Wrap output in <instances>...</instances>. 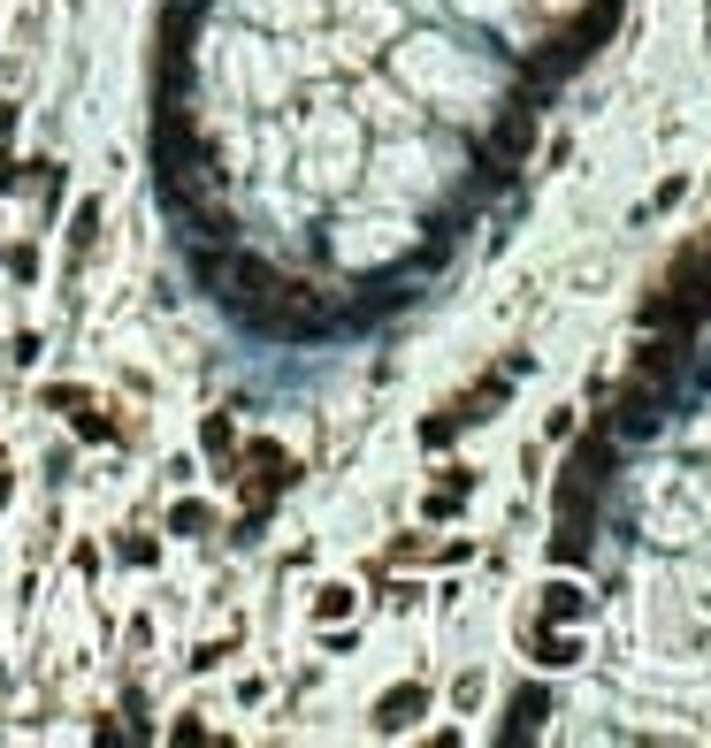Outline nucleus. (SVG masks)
Segmentation results:
<instances>
[{"instance_id": "obj_1", "label": "nucleus", "mask_w": 711, "mask_h": 748, "mask_svg": "<svg viewBox=\"0 0 711 748\" xmlns=\"http://www.w3.org/2000/svg\"><path fill=\"white\" fill-rule=\"evenodd\" d=\"M230 481H237V496H245V504L276 512V496H291V489H299V458L276 444V436H253V444H237V458H230Z\"/></svg>"}, {"instance_id": "obj_2", "label": "nucleus", "mask_w": 711, "mask_h": 748, "mask_svg": "<svg viewBox=\"0 0 711 748\" xmlns=\"http://www.w3.org/2000/svg\"><path fill=\"white\" fill-rule=\"evenodd\" d=\"M674 405H681V390L674 382H627V398H620V413H604L612 421V436L620 444H651V436H666L674 428Z\"/></svg>"}, {"instance_id": "obj_3", "label": "nucleus", "mask_w": 711, "mask_h": 748, "mask_svg": "<svg viewBox=\"0 0 711 748\" xmlns=\"http://www.w3.org/2000/svg\"><path fill=\"white\" fill-rule=\"evenodd\" d=\"M704 321H711V313L689 299V291H674V283H658L651 299L635 305V328H651V336H681V344H697Z\"/></svg>"}, {"instance_id": "obj_4", "label": "nucleus", "mask_w": 711, "mask_h": 748, "mask_svg": "<svg viewBox=\"0 0 711 748\" xmlns=\"http://www.w3.org/2000/svg\"><path fill=\"white\" fill-rule=\"evenodd\" d=\"M620 436H612V421H604V413H597V421H589V436H581V444H574V458H566V473H581V481H589V489H604V481H612V473H620Z\"/></svg>"}, {"instance_id": "obj_5", "label": "nucleus", "mask_w": 711, "mask_h": 748, "mask_svg": "<svg viewBox=\"0 0 711 748\" xmlns=\"http://www.w3.org/2000/svg\"><path fill=\"white\" fill-rule=\"evenodd\" d=\"M589 649H581V634L574 626H551V618H535L529 626V665L535 672H574Z\"/></svg>"}, {"instance_id": "obj_6", "label": "nucleus", "mask_w": 711, "mask_h": 748, "mask_svg": "<svg viewBox=\"0 0 711 748\" xmlns=\"http://www.w3.org/2000/svg\"><path fill=\"white\" fill-rule=\"evenodd\" d=\"M429 680H406V688H390V695H375V734H413L421 718H429Z\"/></svg>"}, {"instance_id": "obj_7", "label": "nucleus", "mask_w": 711, "mask_h": 748, "mask_svg": "<svg viewBox=\"0 0 711 748\" xmlns=\"http://www.w3.org/2000/svg\"><path fill=\"white\" fill-rule=\"evenodd\" d=\"M452 405L467 413V428H482V421H498V413L513 405V375H506V367H482V375H475V390H459Z\"/></svg>"}, {"instance_id": "obj_8", "label": "nucleus", "mask_w": 711, "mask_h": 748, "mask_svg": "<svg viewBox=\"0 0 711 748\" xmlns=\"http://www.w3.org/2000/svg\"><path fill=\"white\" fill-rule=\"evenodd\" d=\"M482 146L498 153V160H513V168H529V153H535V115L521 108V100H513V108L490 123V138H482Z\"/></svg>"}, {"instance_id": "obj_9", "label": "nucleus", "mask_w": 711, "mask_h": 748, "mask_svg": "<svg viewBox=\"0 0 711 748\" xmlns=\"http://www.w3.org/2000/svg\"><path fill=\"white\" fill-rule=\"evenodd\" d=\"M543 718H551V688H543V680H529V688L506 703V726H498V741H535V734H543Z\"/></svg>"}, {"instance_id": "obj_10", "label": "nucleus", "mask_w": 711, "mask_h": 748, "mask_svg": "<svg viewBox=\"0 0 711 748\" xmlns=\"http://www.w3.org/2000/svg\"><path fill=\"white\" fill-rule=\"evenodd\" d=\"M535 618H551V626H574V618H589V589H581V581H566V573H558V581H543V589H535Z\"/></svg>"}, {"instance_id": "obj_11", "label": "nucleus", "mask_w": 711, "mask_h": 748, "mask_svg": "<svg viewBox=\"0 0 711 748\" xmlns=\"http://www.w3.org/2000/svg\"><path fill=\"white\" fill-rule=\"evenodd\" d=\"M620 8H627V0H581V8L566 15V31H574V38H581V46L597 54V46H604V38L620 31Z\"/></svg>"}, {"instance_id": "obj_12", "label": "nucleus", "mask_w": 711, "mask_h": 748, "mask_svg": "<svg viewBox=\"0 0 711 748\" xmlns=\"http://www.w3.org/2000/svg\"><path fill=\"white\" fill-rule=\"evenodd\" d=\"M589 550H597V535H589L581 520H558V535H551V566L574 573V566H589Z\"/></svg>"}, {"instance_id": "obj_13", "label": "nucleus", "mask_w": 711, "mask_h": 748, "mask_svg": "<svg viewBox=\"0 0 711 748\" xmlns=\"http://www.w3.org/2000/svg\"><path fill=\"white\" fill-rule=\"evenodd\" d=\"M169 535H177V543L214 535V504H207V496H177V504H169Z\"/></svg>"}, {"instance_id": "obj_14", "label": "nucleus", "mask_w": 711, "mask_h": 748, "mask_svg": "<svg viewBox=\"0 0 711 748\" xmlns=\"http://www.w3.org/2000/svg\"><path fill=\"white\" fill-rule=\"evenodd\" d=\"M199 450L230 473V458H237V421H230V413H207V421H199Z\"/></svg>"}, {"instance_id": "obj_15", "label": "nucleus", "mask_w": 711, "mask_h": 748, "mask_svg": "<svg viewBox=\"0 0 711 748\" xmlns=\"http://www.w3.org/2000/svg\"><path fill=\"white\" fill-rule=\"evenodd\" d=\"M69 428H77L85 444H115V436H123V428H115V413H108V405H92V398H77V405H69Z\"/></svg>"}, {"instance_id": "obj_16", "label": "nucleus", "mask_w": 711, "mask_h": 748, "mask_svg": "<svg viewBox=\"0 0 711 748\" xmlns=\"http://www.w3.org/2000/svg\"><path fill=\"white\" fill-rule=\"evenodd\" d=\"M100 245V199H85L77 214H69V276H77V260Z\"/></svg>"}, {"instance_id": "obj_17", "label": "nucleus", "mask_w": 711, "mask_h": 748, "mask_svg": "<svg viewBox=\"0 0 711 748\" xmlns=\"http://www.w3.org/2000/svg\"><path fill=\"white\" fill-rule=\"evenodd\" d=\"M459 428H467V413H459V405H436V413L421 421V450H452Z\"/></svg>"}, {"instance_id": "obj_18", "label": "nucleus", "mask_w": 711, "mask_h": 748, "mask_svg": "<svg viewBox=\"0 0 711 748\" xmlns=\"http://www.w3.org/2000/svg\"><path fill=\"white\" fill-rule=\"evenodd\" d=\"M467 512V489H452V481H436L429 496H421V520H436V527H452Z\"/></svg>"}, {"instance_id": "obj_19", "label": "nucleus", "mask_w": 711, "mask_h": 748, "mask_svg": "<svg viewBox=\"0 0 711 748\" xmlns=\"http://www.w3.org/2000/svg\"><path fill=\"white\" fill-rule=\"evenodd\" d=\"M353 589H345V581H322V589H314V618H322V626H330V618H353Z\"/></svg>"}, {"instance_id": "obj_20", "label": "nucleus", "mask_w": 711, "mask_h": 748, "mask_svg": "<svg viewBox=\"0 0 711 748\" xmlns=\"http://www.w3.org/2000/svg\"><path fill=\"white\" fill-rule=\"evenodd\" d=\"M681 199H689V176H666V183H658V191L643 199V214H635V222H651V214H674Z\"/></svg>"}, {"instance_id": "obj_21", "label": "nucleus", "mask_w": 711, "mask_h": 748, "mask_svg": "<svg viewBox=\"0 0 711 748\" xmlns=\"http://www.w3.org/2000/svg\"><path fill=\"white\" fill-rule=\"evenodd\" d=\"M115 558H123V566H154V558H162V543H154V535H123V543H115Z\"/></svg>"}, {"instance_id": "obj_22", "label": "nucleus", "mask_w": 711, "mask_h": 748, "mask_svg": "<svg viewBox=\"0 0 711 748\" xmlns=\"http://www.w3.org/2000/svg\"><path fill=\"white\" fill-rule=\"evenodd\" d=\"M421 603V589L413 581H390V566H382V611H413Z\"/></svg>"}, {"instance_id": "obj_23", "label": "nucleus", "mask_w": 711, "mask_h": 748, "mask_svg": "<svg viewBox=\"0 0 711 748\" xmlns=\"http://www.w3.org/2000/svg\"><path fill=\"white\" fill-rule=\"evenodd\" d=\"M8 276H15V283H38V245H15V253H8Z\"/></svg>"}, {"instance_id": "obj_24", "label": "nucleus", "mask_w": 711, "mask_h": 748, "mask_svg": "<svg viewBox=\"0 0 711 748\" xmlns=\"http://www.w3.org/2000/svg\"><path fill=\"white\" fill-rule=\"evenodd\" d=\"M77 398H85V390H77V382H46V390H38V405H46V413H69V405H77Z\"/></svg>"}, {"instance_id": "obj_25", "label": "nucleus", "mask_w": 711, "mask_h": 748, "mask_svg": "<svg viewBox=\"0 0 711 748\" xmlns=\"http://www.w3.org/2000/svg\"><path fill=\"white\" fill-rule=\"evenodd\" d=\"M574 428H581V405H558V413H551V421H543V436H551V444H566V436H574Z\"/></svg>"}, {"instance_id": "obj_26", "label": "nucleus", "mask_w": 711, "mask_h": 748, "mask_svg": "<svg viewBox=\"0 0 711 748\" xmlns=\"http://www.w3.org/2000/svg\"><path fill=\"white\" fill-rule=\"evenodd\" d=\"M413 558H429V543H421V535H398V543L382 550V566H413Z\"/></svg>"}, {"instance_id": "obj_27", "label": "nucleus", "mask_w": 711, "mask_h": 748, "mask_svg": "<svg viewBox=\"0 0 711 748\" xmlns=\"http://www.w3.org/2000/svg\"><path fill=\"white\" fill-rule=\"evenodd\" d=\"M452 703H459V718H467V711L482 703V672H459V680H452Z\"/></svg>"}, {"instance_id": "obj_28", "label": "nucleus", "mask_w": 711, "mask_h": 748, "mask_svg": "<svg viewBox=\"0 0 711 748\" xmlns=\"http://www.w3.org/2000/svg\"><path fill=\"white\" fill-rule=\"evenodd\" d=\"M436 481H452V489H467V496H475V466H459V458H444V466H436Z\"/></svg>"}, {"instance_id": "obj_29", "label": "nucleus", "mask_w": 711, "mask_h": 748, "mask_svg": "<svg viewBox=\"0 0 711 748\" xmlns=\"http://www.w3.org/2000/svg\"><path fill=\"white\" fill-rule=\"evenodd\" d=\"M498 367H506V375H513V382H521V375H535V351H529V344H513V351H506V359H498Z\"/></svg>"}, {"instance_id": "obj_30", "label": "nucleus", "mask_w": 711, "mask_h": 748, "mask_svg": "<svg viewBox=\"0 0 711 748\" xmlns=\"http://www.w3.org/2000/svg\"><path fill=\"white\" fill-rule=\"evenodd\" d=\"M23 183H31V168H23V160H8V153H0V191H23Z\"/></svg>"}, {"instance_id": "obj_31", "label": "nucleus", "mask_w": 711, "mask_h": 748, "mask_svg": "<svg viewBox=\"0 0 711 748\" xmlns=\"http://www.w3.org/2000/svg\"><path fill=\"white\" fill-rule=\"evenodd\" d=\"M8 138H15V100H0V153H8Z\"/></svg>"}, {"instance_id": "obj_32", "label": "nucleus", "mask_w": 711, "mask_h": 748, "mask_svg": "<svg viewBox=\"0 0 711 748\" xmlns=\"http://www.w3.org/2000/svg\"><path fill=\"white\" fill-rule=\"evenodd\" d=\"M8 489H15V473H8V458H0V504H8Z\"/></svg>"}, {"instance_id": "obj_33", "label": "nucleus", "mask_w": 711, "mask_h": 748, "mask_svg": "<svg viewBox=\"0 0 711 748\" xmlns=\"http://www.w3.org/2000/svg\"><path fill=\"white\" fill-rule=\"evenodd\" d=\"M704 31H711V0H704Z\"/></svg>"}]
</instances>
